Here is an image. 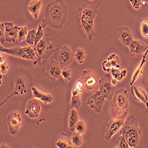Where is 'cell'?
I'll list each match as a JSON object with an SVG mask.
<instances>
[{"mask_svg": "<svg viewBox=\"0 0 148 148\" xmlns=\"http://www.w3.org/2000/svg\"><path fill=\"white\" fill-rule=\"evenodd\" d=\"M5 41L4 23H1L0 24V43H1V45H3Z\"/></svg>", "mask_w": 148, "mask_h": 148, "instance_id": "f35d334b", "label": "cell"}, {"mask_svg": "<svg viewBox=\"0 0 148 148\" xmlns=\"http://www.w3.org/2000/svg\"><path fill=\"white\" fill-rule=\"evenodd\" d=\"M61 72L58 63L55 60H52L49 62L46 66V76L51 81L55 82L60 79L62 74Z\"/></svg>", "mask_w": 148, "mask_h": 148, "instance_id": "7c38bea8", "label": "cell"}, {"mask_svg": "<svg viewBox=\"0 0 148 148\" xmlns=\"http://www.w3.org/2000/svg\"><path fill=\"white\" fill-rule=\"evenodd\" d=\"M78 121H79V117H78V114L77 112L74 108L71 109L69 114L68 121V128L71 132H73L75 130L77 123H78Z\"/></svg>", "mask_w": 148, "mask_h": 148, "instance_id": "cb8c5ba5", "label": "cell"}, {"mask_svg": "<svg viewBox=\"0 0 148 148\" xmlns=\"http://www.w3.org/2000/svg\"><path fill=\"white\" fill-rule=\"evenodd\" d=\"M22 122L20 114L17 112H13L8 114L7 119V123L8 126L10 133L15 134L19 130Z\"/></svg>", "mask_w": 148, "mask_h": 148, "instance_id": "8fae6325", "label": "cell"}, {"mask_svg": "<svg viewBox=\"0 0 148 148\" xmlns=\"http://www.w3.org/2000/svg\"><path fill=\"white\" fill-rule=\"evenodd\" d=\"M5 26V38L6 42L8 43H15L18 38V28L14 26L12 22H6L4 23Z\"/></svg>", "mask_w": 148, "mask_h": 148, "instance_id": "2e32d148", "label": "cell"}, {"mask_svg": "<svg viewBox=\"0 0 148 148\" xmlns=\"http://www.w3.org/2000/svg\"><path fill=\"white\" fill-rule=\"evenodd\" d=\"M41 111V106L37 100H30L26 106L25 114L30 119H36L39 116Z\"/></svg>", "mask_w": 148, "mask_h": 148, "instance_id": "e0dca14e", "label": "cell"}, {"mask_svg": "<svg viewBox=\"0 0 148 148\" xmlns=\"http://www.w3.org/2000/svg\"><path fill=\"white\" fill-rule=\"evenodd\" d=\"M107 60L110 62L111 64H112L113 68H119L120 67L119 58L115 53L110 55L107 58Z\"/></svg>", "mask_w": 148, "mask_h": 148, "instance_id": "4dcf8cb0", "label": "cell"}, {"mask_svg": "<svg viewBox=\"0 0 148 148\" xmlns=\"http://www.w3.org/2000/svg\"><path fill=\"white\" fill-rule=\"evenodd\" d=\"M110 72L113 77L117 79L118 81H121L123 78L126 77L127 73L126 69H123L121 71H119L118 68H113Z\"/></svg>", "mask_w": 148, "mask_h": 148, "instance_id": "d4e9b609", "label": "cell"}, {"mask_svg": "<svg viewBox=\"0 0 148 148\" xmlns=\"http://www.w3.org/2000/svg\"><path fill=\"white\" fill-rule=\"evenodd\" d=\"M115 147L117 148H129V145L127 142L124 136L121 134L116 140Z\"/></svg>", "mask_w": 148, "mask_h": 148, "instance_id": "f546056e", "label": "cell"}, {"mask_svg": "<svg viewBox=\"0 0 148 148\" xmlns=\"http://www.w3.org/2000/svg\"><path fill=\"white\" fill-rule=\"evenodd\" d=\"M32 91L33 92V97L39 99L45 104H50L52 102L53 97L51 94L42 92L38 89H37L36 87H33V86L32 88Z\"/></svg>", "mask_w": 148, "mask_h": 148, "instance_id": "44dd1931", "label": "cell"}, {"mask_svg": "<svg viewBox=\"0 0 148 148\" xmlns=\"http://www.w3.org/2000/svg\"><path fill=\"white\" fill-rule=\"evenodd\" d=\"M51 38L48 34L44 35L43 38L34 46V51L37 59L33 62V65L42 66L45 64L55 52V46L51 42Z\"/></svg>", "mask_w": 148, "mask_h": 148, "instance_id": "277c9868", "label": "cell"}, {"mask_svg": "<svg viewBox=\"0 0 148 148\" xmlns=\"http://www.w3.org/2000/svg\"><path fill=\"white\" fill-rule=\"evenodd\" d=\"M102 68L104 72H109L113 68V66L110 62L107 59L104 60L102 62Z\"/></svg>", "mask_w": 148, "mask_h": 148, "instance_id": "60d3db41", "label": "cell"}, {"mask_svg": "<svg viewBox=\"0 0 148 148\" xmlns=\"http://www.w3.org/2000/svg\"><path fill=\"white\" fill-rule=\"evenodd\" d=\"M0 52L29 60H33L36 56L34 49L30 46L24 47H15L12 48H5L1 45L0 46Z\"/></svg>", "mask_w": 148, "mask_h": 148, "instance_id": "8992f818", "label": "cell"}, {"mask_svg": "<svg viewBox=\"0 0 148 148\" xmlns=\"http://www.w3.org/2000/svg\"><path fill=\"white\" fill-rule=\"evenodd\" d=\"M142 4L148 8V0H142Z\"/></svg>", "mask_w": 148, "mask_h": 148, "instance_id": "bcb514c9", "label": "cell"}, {"mask_svg": "<svg viewBox=\"0 0 148 148\" xmlns=\"http://www.w3.org/2000/svg\"><path fill=\"white\" fill-rule=\"evenodd\" d=\"M42 7L41 0H32L28 7V10L32 16L37 19L38 18L40 11Z\"/></svg>", "mask_w": 148, "mask_h": 148, "instance_id": "603a6c76", "label": "cell"}, {"mask_svg": "<svg viewBox=\"0 0 148 148\" xmlns=\"http://www.w3.org/2000/svg\"><path fill=\"white\" fill-rule=\"evenodd\" d=\"M56 146L59 148H72V146L66 140L60 139L56 142Z\"/></svg>", "mask_w": 148, "mask_h": 148, "instance_id": "ab89813d", "label": "cell"}, {"mask_svg": "<svg viewBox=\"0 0 148 148\" xmlns=\"http://www.w3.org/2000/svg\"><path fill=\"white\" fill-rule=\"evenodd\" d=\"M100 4H82L78 8L79 17H87L95 19L98 14V7Z\"/></svg>", "mask_w": 148, "mask_h": 148, "instance_id": "4fadbf2b", "label": "cell"}, {"mask_svg": "<svg viewBox=\"0 0 148 148\" xmlns=\"http://www.w3.org/2000/svg\"><path fill=\"white\" fill-rule=\"evenodd\" d=\"M61 73H62V76L63 77V78L66 82L70 81L71 77V73L69 69L66 68H64L62 71Z\"/></svg>", "mask_w": 148, "mask_h": 148, "instance_id": "74e56055", "label": "cell"}, {"mask_svg": "<svg viewBox=\"0 0 148 148\" xmlns=\"http://www.w3.org/2000/svg\"><path fill=\"white\" fill-rule=\"evenodd\" d=\"M84 90V83L81 79L78 80L72 90V95H76L80 94Z\"/></svg>", "mask_w": 148, "mask_h": 148, "instance_id": "83f0119b", "label": "cell"}, {"mask_svg": "<svg viewBox=\"0 0 148 148\" xmlns=\"http://www.w3.org/2000/svg\"><path fill=\"white\" fill-rule=\"evenodd\" d=\"M130 92L136 101L143 103L148 108V97L144 90L133 85L131 86Z\"/></svg>", "mask_w": 148, "mask_h": 148, "instance_id": "d6986e66", "label": "cell"}, {"mask_svg": "<svg viewBox=\"0 0 148 148\" xmlns=\"http://www.w3.org/2000/svg\"><path fill=\"white\" fill-rule=\"evenodd\" d=\"M27 29L26 27H20L18 28V39L19 42H22L25 40L27 36Z\"/></svg>", "mask_w": 148, "mask_h": 148, "instance_id": "1f68e13d", "label": "cell"}, {"mask_svg": "<svg viewBox=\"0 0 148 148\" xmlns=\"http://www.w3.org/2000/svg\"><path fill=\"white\" fill-rule=\"evenodd\" d=\"M117 36L121 44L125 46H129L133 41V37L130 29L127 26H122L118 29Z\"/></svg>", "mask_w": 148, "mask_h": 148, "instance_id": "ac0fdd59", "label": "cell"}, {"mask_svg": "<svg viewBox=\"0 0 148 148\" xmlns=\"http://www.w3.org/2000/svg\"><path fill=\"white\" fill-rule=\"evenodd\" d=\"M140 32L144 38H148V21H143L140 24Z\"/></svg>", "mask_w": 148, "mask_h": 148, "instance_id": "d590c367", "label": "cell"}, {"mask_svg": "<svg viewBox=\"0 0 148 148\" xmlns=\"http://www.w3.org/2000/svg\"><path fill=\"white\" fill-rule=\"evenodd\" d=\"M128 47L132 57H139L148 49V46L145 43L138 40H133Z\"/></svg>", "mask_w": 148, "mask_h": 148, "instance_id": "5bb4252c", "label": "cell"}, {"mask_svg": "<svg viewBox=\"0 0 148 148\" xmlns=\"http://www.w3.org/2000/svg\"><path fill=\"white\" fill-rule=\"evenodd\" d=\"M3 147H8L7 145H5L4 143H3L1 145V148H3Z\"/></svg>", "mask_w": 148, "mask_h": 148, "instance_id": "7dc6e473", "label": "cell"}, {"mask_svg": "<svg viewBox=\"0 0 148 148\" xmlns=\"http://www.w3.org/2000/svg\"><path fill=\"white\" fill-rule=\"evenodd\" d=\"M71 140L72 145L75 147H78L82 144V138L81 134L77 131L72 134Z\"/></svg>", "mask_w": 148, "mask_h": 148, "instance_id": "484cf974", "label": "cell"}, {"mask_svg": "<svg viewBox=\"0 0 148 148\" xmlns=\"http://www.w3.org/2000/svg\"><path fill=\"white\" fill-rule=\"evenodd\" d=\"M81 105V103L80 100V94H78L76 95H72L70 103L71 108L78 110L80 108Z\"/></svg>", "mask_w": 148, "mask_h": 148, "instance_id": "4316f807", "label": "cell"}, {"mask_svg": "<svg viewBox=\"0 0 148 148\" xmlns=\"http://www.w3.org/2000/svg\"><path fill=\"white\" fill-rule=\"evenodd\" d=\"M5 59V58L4 57V56L3 55V53L1 52V54H0V62L2 63L4 61V59Z\"/></svg>", "mask_w": 148, "mask_h": 148, "instance_id": "f6af8a7d", "label": "cell"}, {"mask_svg": "<svg viewBox=\"0 0 148 148\" xmlns=\"http://www.w3.org/2000/svg\"><path fill=\"white\" fill-rule=\"evenodd\" d=\"M90 1H93V0H90Z\"/></svg>", "mask_w": 148, "mask_h": 148, "instance_id": "c3c4849f", "label": "cell"}, {"mask_svg": "<svg viewBox=\"0 0 148 148\" xmlns=\"http://www.w3.org/2000/svg\"><path fill=\"white\" fill-rule=\"evenodd\" d=\"M118 82H119V81L117 79H116V78H114L113 77L112 78V84L113 85L116 86L117 85V84H118Z\"/></svg>", "mask_w": 148, "mask_h": 148, "instance_id": "ee69618b", "label": "cell"}, {"mask_svg": "<svg viewBox=\"0 0 148 148\" xmlns=\"http://www.w3.org/2000/svg\"><path fill=\"white\" fill-rule=\"evenodd\" d=\"M142 84L145 89L148 92V63L142 73Z\"/></svg>", "mask_w": 148, "mask_h": 148, "instance_id": "836d02e7", "label": "cell"}, {"mask_svg": "<svg viewBox=\"0 0 148 148\" xmlns=\"http://www.w3.org/2000/svg\"><path fill=\"white\" fill-rule=\"evenodd\" d=\"M121 134L124 136L130 147L140 148L143 143L142 131L136 117L130 115L126 119Z\"/></svg>", "mask_w": 148, "mask_h": 148, "instance_id": "3957f363", "label": "cell"}, {"mask_svg": "<svg viewBox=\"0 0 148 148\" xmlns=\"http://www.w3.org/2000/svg\"><path fill=\"white\" fill-rule=\"evenodd\" d=\"M0 70H1V73L5 74L7 73L8 70V66L6 62L4 61L3 62L0 64Z\"/></svg>", "mask_w": 148, "mask_h": 148, "instance_id": "7bdbcfd3", "label": "cell"}, {"mask_svg": "<svg viewBox=\"0 0 148 148\" xmlns=\"http://www.w3.org/2000/svg\"><path fill=\"white\" fill-rule=\"evenodd\" d=\"M36 32H37V30L36 29H33L29 32L26 38V42L29 45H32L34 44Z\"/></svg>", "mask_w": 148, "mask_h": 148, "instance_id": "d6a6232c", "label": "cell"}, {"mask_svg": "<svg viewBox=\"0 0 148 148\" xmlns=\"http://www.w3.org/2000/svg\"><path fill=\"white\" fill-rule=\"evenodd\" d=\"M75 59L77 63L82 64L84 63V61L85 59V54L84 49L82 48H78L75 53Z\"/></svg>", "mask_w": 148, "mask_h": 148, "instance_id": "f1b7e54d", "label": "cell"}, {"mask_svg": "<svg viewBox=\"0 0 148 148\" xmlns=\"http://www.w3.org/2000/svg\"><path fill=\"white\" fill-rule=\"evenodd\" d=\"M81 28L84 33L87 35L88 42L92 41L95 37V33L94 29V23H89L83 20H81Z\"/></svg>", "mask_w": 148, "mask_h": 148, "instance_id": "7402d4cb", "label": "cell"}, {"mask_svg": "<svg viewBox=\"0 0 148 148\" xmlns=\"http://www.w3.org/2000/svg\"><path fill=\"white\" fill-rule=\"evenodd\" d=\"M130 3L134 10H138L142 4V0H130Z\"/></svg>", "mask_w": 148, "mask_h": 148, "instance_id": "b9f144b4", "label": "cell"}, {"mask_svg": "<svg viewBox=\"0 0 148 148\" xmlns=\"http://www.w3.org/2000/svg\"><path fill=\"white\" fill-rule=\"evenodd\" d=\"M43 27L42 26L41 24L38 26V30H37L36 34V39H35V42L34 44V46H36L37 44L38 43V42L43 38L44 34L43 32Z\"/></svg>", "mask_w": 148, "mask_h": 148, "instance_id": "e575fe53", "label": "cell"}, {"mask_svg": "<svg viewBox=\"0 0 148 148\" xmlns=\"http://www.w3.org/2000/svg\"><path fill=\"white\" fill-rule=\"evenodd\" d=\"M112 76L109 74H106L99 81V91L108 100H111L113 98L116 87V86L112 84Z\"/></svg>", "mask_w": 148, "mask_h": 148, "instance_id": "ba28073f", "label": "cell"}, {"mask_svg": "<svg viewBox=\"0 0 148 148\" xmlns=\"http://www.w3.org/2000/svg\"><path fill=\"white\" fill-rule=\"evenodd\" d=\"M147 54H148V49L142 55L143 56L142 59L140 62L139 65L137 67L136 69H135V71H134V72L133 73L132 77V80H131V82H130V85L131 86L133 85L135 83V82L136 81L140 78V77L142 75V73H143L142 69H143L145 64L146 62V56H147Z\"/></svg>", "mask_w": 148, "mask_h": 148, "instance_id": "ffe728a7", "label": "cell"}, {"mask_svg": "<svg viewBox=\"0 0 148 148\" xmlns=\"http://www.w3.org/2000/svg\"><path fill=\"white\" fill-rule=\"evenodd\" d=\"M75 130L77 132L81 134L85 133L86 130V126L82 120H79L78 121L75 127Z\"/></svg>", "mask_w": 148, "mask_h": 148, "instance_id": "8d00e7d4", "label": "cell"}, {"mask_svg": "<svg viewBox=\"0 0 148 148\" xmlns=\"http://www.w3.org/2000/svg\"><path fill=\"white\" fill-rule=\"evenodd\" d=\"M105 101L106 98L104 97L101 94L100 91H97L88 98L87 105L89 106L91 108L94 110L95 113L100 114Z\"/></svg>", "mask_w": 148, "mask_h": 148, "instance_id": "30bf717a", "label": "cell"}, {"mask_svg": "<svg viewBox=\"0 0 148 148\" xmlns=\"http://www.w3.org/2000/svg\"><path fill=\"white\" fill-rule=\"evenodd\" d=\"M68 10L62 0H54L49 3L45 10V17L40 24L42 27H49L60 30L65 23Z\"/></svg>", "mask_w": 148, "mask_h": 148, "instance_id": "6da1fadb", "label": "cell"}, {"mask_svg": "<svg viewBox=\"0 0 148 148\" xmlns=\"http://www.w3.org/2000/svg\"><path fill=\"white\" fill-rule=\"evenodd\" d=\"M129 98L126 90L120 88L114 92L113 95V111L116 117L122 116L127 113Z\"/></svg>", "mask_w": 148, "mask_h": 148, "instance_id": "5b68a950", "label": "cell"}, {"mask_svg": "<svg viewBox=\"0 0 148 148\" xmlns=\"http://www.w3.org/2000/svg\"><path fill=\"white\" fill-rule=\"evenodd\" d=\"M126 113H125L122 116L110 119L108 122L104 137L107 141H110L113 136L117 133L121 128H122L126 120Z\"/></svg>", "mask_w": 148, "mask_h": 148, "instance_id": "52a82bcc", "label": "cell"}, {"mask_svg": "<svg viewBox=\"0 0 148 148\" xmlns=\"http://www.w3.org/2000/svg\"><path fill=\"white\" fill-rule=\"evenodd\" d=\"M73 59V54L71 49L67 46L61 47L58 55L59 62L62 65H69L72 64Z\"/></svg>", "mask_w": 148, "mask_h": 148, "instance_id": "9a60e30c", "label": "cell"}, {"mask_svg": "<svg viewBox=\"0 0 148 148\" xmlns=\"http://www.w3.org/2000/svg\"><path fill=\"white\" fill-rule=\"evenodd\" d=\"M81 79L84 83V90L87 92H92L95 88L97 79L95 74L90 69L84 71L81 74Z\"/></svg>", "mask_w": 148, "mask_h": 148, "instance_id": "9c48e42d", "label": "cell"}, {"mask_svg": "<svg viewBox=\"0 0 148 148\" xmlns=\"http://www.w3.org/2000/svg\"><path fill=\"white\" fill-rule=\"evenodd\" d=\"M14 89L1 103V106L7 102L10 98L15 95L24 96L30 93L33 87V77L30 71L23 67L18 68L14 72Z\"/></svg>", "mask_w": 148, "mask_h": 148, "instance_id": "7a4b0ae2", "label": "cell"}]
</instances>
